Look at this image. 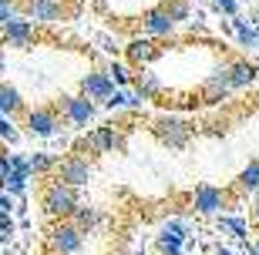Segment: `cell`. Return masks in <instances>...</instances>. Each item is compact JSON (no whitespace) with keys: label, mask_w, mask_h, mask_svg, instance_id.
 <instances>
[{"label":"cell","mask_w":259,"mask_h":255,"mask_svg":"<svg viewBox=\"0 0 259 255\" xmlns=\"http://www.w3.org/2000/svg\"><path fill=\"white\" fill-rule=\"evenodd\" d=\"M158 54H162V47L155 44V37H135L132 44L125 47V57L132 61L135 67H145L148 61H155Z\"/></svg>","instance_id":"9a60e30c"},{"label":"cell","mask_w":259,"mask_h":255,"mask_svg":"<svg viewBox=\"0 0 259 255\" xmlns=\"http://www.w3.org/2000/svg\"><path fill=\"white\" fill-rule=\"evenodd\" d=\"M142 104H145V97H138V94H128L125 87H118L115 94H111V97L105 101V108H108V111H138Z\"/></svg>","instance_id":"44dd1931"},{"label":"cell","mask_w":259,"mask_h":255,"mask_svg":"<svg viewBox=\"0 0 259 255\" xmlns=\"http://www.w3.org/2000/svg\"><path fill=\"white\" fill-rule=\"evenodd\" d=\"M20 14L34 24H51V20H61L64 17V7H61L58 0H20L17 4Z\"/></svg>","instance_id":"8fae6325"},{"label":"cell","mask_w":259,"mask_h":255,"mask_svg":"<svg viewBox=\"0 0 259 255\" xmlns=\"http://www.w3.org/2000/svg\"><path fill=\"white\" fill-rule=\"evenodd\" d=\"M108 77H111V81H115L118 87H128L135 81L132 77V71H128L125 64H118V61H111V64H108Z\"/></svg>","instance_id":"4316f807"},{"label":"cell","mask_w":259,"mask_h":255,"mask_svg":"<svg viewBox=\"0 0 259 255\" xmlns=\"http://www.w3.org/2000/svg\"><path fill=\"white\" fill-rule=\"evenodd\" d=\"M162 255H185V252H182V248H179V252H162Z\"/></svg>","instance_id":"ab89813d"},{"label":"cell","mask_w":259,"mask_h":255,"mask_svg":"<svg viewBox=\"0 0 259 255\" xmlns=\"http://www.w3.org/2000/svg\"><path fill=\"white\" fill-rule=\"evenodd\" d=\"M7 171H10V155L0 151V188H4V181H7Z\"/></svg>","instance_id":"1f68e13d"},{"label":"cell","mask_w":259,"mask_h":255,"mask_svg":"<svg viewBox=\"0 0 259 255\" xmlns=\"http://www.w3.org/2000/svg\"><path fill=\"white\" fill-rule=\"evenodd\" d=\"M256 101H259V97H256Z\"/></svg>","instance_id":"7bdbcfd3"},{"label":"cell","mask_w":259,"mask_h":255,"mask_svg":"<svg viewBox=\"0 0 259 255\" xmlns=\"http://www.w3.org/2000/svg\"><path fill=\"white\" fill-rule=\"evenodd\" d=\"M246 255H259V238H256V245H252V248H246Z\"/></svg>","instance_id":"74e56055"},{"label":"cell","mask_w":259,"mask_h":255,"mask_svg":"<svg viewBox=\"0 0 259 255\" xmlns=\"http://www.w3.org/2000/svg\"><path fill=\"white\" fill-rule=\"evenodd\" d=\"M152 128H155V134H158V141H162L165 148H172V151H182L195 134V128L185 121V118H172V114H168V118H158Z\"/></svg>","instance_id":"7a4b0ae2"},{"label":"cell","mask_w":259,"mask_h":255,"mask_svg":"<svg viewBox=\"0 0 259 255\" xmlns=\"http://www.w3.org/2000/svg\"><path fill=\"white\" fill-rule=\"evenodd\" d=\"M185 222L182 218H168L162 228H158V252H179L185 242Z\"/></svg>","instance_id":"5bb4252c"},{"label":"cell","mask_w":259,"mask_h":255,"mask_svg":"<svg viewBox=\"0 0 259 255\" xmlns=\"http://www.w3.org/2000/svg\"><path fill=\"white\" fill-rule=\"evenodd\" d=\"M229 20H232V30H236V40H239L242 47L256 50V47H259V30L252 27L246 17H239V14H236V17H229Z\"/></svg>","instance_id":"d6986e66"},{"label":"cell","mask_w":259,"mask_h":255,"mask_svg":"<svg viewBox=\"0 0 259 255\" xmlns=\"http://www.w3.org/2000/svg\"><path fill=\"white\" fill-rule=\"evenodd\" d=\"M0 114H7V118H14V114H27L24 94H20L14 84H7V81H0Z\"/></svg>","instance_id":"2e32d148"},{"label":"cell","mask_w":259,"mask_h":255,"mask_svg":"<svg viewBox=\"0 0 259 255\" xmlns=\"http://www.w3.org/2000/svg\"><path fill=\"white\" fill-rule=\"evenodd\" d=\"M27 178H30V175H24V171H7V181H4V191H10L14 198H20V195L27 191Z\"/></svg>","instance_id":"cb8c5ba5"},{"label":"cell","mask_w":259,"mask_h":255,"mask_svg":"<svg viewBox=\"0 0 259 255\" xmlns=\"http://www.w3.org/2000/svg\"><path fill=\"white\" fill-rule=\"evenodd\" d=\"M0 44L4 47H14V50H27L34 44V20H27L20 14L14 24H7V27L0 30Z\"/></svg>","instance_id":"9c48e42d"},{"label":"cell","mask_w":259,"mask_h":255,"mask_svg":"<svg viewBox=\"0 0 259 255\" xmlns=\"http://www.w3.org/2000/svg\"><path fill=\"white\" fill-rule=\"evenodd\" d=\"M48 245L54 255H77L84 245V232L71 222V218H61L58 225L48 232Z\"/></svg>","instance_id":"3957f363"},{"label":"cell","mask_w":259,"mask_h":255,"mask_svg":"<svg viewBox=\"0 0 259 255\" xmlns=\"http://www.w3.org/2000/svg\"><path fill=\"white\" fill-rule=\"evenodd\" d=\"M17 17H20V7H17V4H0V27L14 24Z\"/></svg>","instance_id":"f1b7e54d"},{"label":"cell","mask_w":259,"mask_h":255,"mask_svg":"<svg viewBox=\"0 0 259 255\" xmlns=\"http://www.w3.org/2000/svg\"><path fill=\"white\" fill-rule=\"evenodd\" d=\"M236 188H239V191H249V195H259V158L249 161V165L239 171V178H236Z\"/></svg>","instance_id":"7402d4cb"},{"label":"cell","mask_w":259,"mask_h":255,"mask_svg":"<svg viewBox=\"0 0 259 255\" xmlns=\"http://www.w3.org/2000/svg\"><path fill=\"white\" fill-rule=\"evenodd\" d=\"M165 10H168V17H172L175 24H182V20L192 17V7H189V0H168V4H165Z\"/></svg>","instance_id":"484cf974"},{"label":"cell","mask_w":259,"mask_h":255,"mask_svg":"<svg viewBox=\"0 0 259 255\" xmlns=\"http://www.w3.org/2000/svg\"><path fill=\"white\" fill-rule=\"evenodd\" d=\"M10 238H14V235H10V232H0V245H7Z\"/></svg>","instance_id":"d590c367"},{"label":"cell","mask_w":259,"mask_h":255,"mask_svg":"<svg viewBox=\"0 0 259 255\" xmlns=\"http://www.w3.org/2000/svg\"><path fill=\"white\" fill-rule=\"evenodd\" d=\"M219 232H229V235H236V238L246 242V222H242L239 215H222L219 218Z\"/></svg>","instance_id":"d4e9b609"},{"label":"cell","mask_w":259,"mask_h":255,"mask_svg":"<svg viewBox=\"0 0 259 255\" xmlns=\"http://www.w3.org/2000/svg\"><path fill=\"white\" fill-rule=\"evenodd\" d=\"M77 148H88V151H95V155L115 151V148H121V134L115 131V124H101V128H95L88 138H81Z\"/></svg>","instance_id":"30bf717a"},{"label":"cell","mask_w":259,"mask_h":255,"mask_svg":"<svg viewBox=\"0 0 259 255\" xmlns=\"http://www.w3.org/2000/svg\"><path fill=\"white\" fill-rule=\"evenodd\" d=\"M77 205H81L77 201V188H71L64 181H51L48 188H44V195H40V208L51 218H71Z\"/></svg>","instance_id":"6da1fadb"},{"label":"cell","mask_w":259,"mask_h":255,"mask_svg":"<svg viewBox=\"0 0 259 255\" xmlns=\"http://www.w3.org/2000/svg\"><path fill=\"white\" fill-rule=\"evenodd\" d=\"M132 84H135V94L145 97V101H148V97H155V94H162V87H165V84H162V77L155 74V71H145V67L138 71V74H135Z\"/></svg>","instance_id":"e0dca14e"},{"label":"cell","mask_w":259,"mask_h":255,"mask_svg":"<svg viewBox=\"0 0 259 255\" xmlns=\"http://www.w3.org/2000/svg\"><path fill=\"white\" fill-rule=\"evenodd\" d=\"M142 30H145V37H172L175 20L168 17L165 7H148L142 14Z\"/></svg>","instance_id":"4fadbf2b"},{"label":"cell","mask_w":259,"mask_h":255,"mask_svg":"<svg viewBox=\"0 0 259 255\" xmlns=\"http://www.w3.org/2000/svg\"><path fill=\"white\" fill-rule=\"evenodd\" d=\"M226 205H229V191L219 185H199L192 195V208L199 215H219Z\"/></svg>","instance_id":"52a82bcc"},{"label":"cell","mask_w":259,"mask_h":255,"mask_svg":"<svg viewBox=\"0 0 259 255\" xmlns=\"http://www.w3.org/2000/svg\"><path fill=\"white\" fill-rule=\"evenodd\" d=\"M232 77H229V64L215 67L205 81H202V104H222L232 97Z\"/></svg>","instance_id":"277c9868"},{"label":"cell","mask_w":259,"mask_h":255,"mask_svg":"<svg viewBox=\"0 0 259 255\" xmlns=\"http://www.w3.org/2000/svg\"><path fill=\"white\" fill-rule=\"evenodd\" d=\"M0 141H7V144H17V141H20V131H17V124L10 121L7 114H0Z\"/></svg>","instance_id":"83f0119b"},{"label":"cell","mask_w":259,"mask_h":255,"mask_svg":"<svg viewBox=\"0 0 259 255\" xmlns=\"http://www.w3.org/2000/svg\"><path fill=\"white\" fill-rule=\"evenodd\" d=\"M58 181L71 185V188H84L91 181V165L81 155H67L64 161H58Z\"/></svg>","instance_id":"ba28073f"},{"label":"cell","mask_w":259,"mask_h":255,"mask_svg":"<svg viewBox=\"0 0 259 255\" xmlns=\"http://www.w3.org/2000/svg\"><path fill=\"white\" fill-rule=\"evenodd\" d=\"M252 215L259 218V195H256V198H252Z\"/></svg>","instance_id":"8d00e7d4"},{"label":"cell","mask_w":259,"mask_h":255,"mask_svg":"<svg viewBox=\"0 0 259 255\" xmlns=\"http://www.w3.org/2000/svg\"><path fill=\"white\" fill-rule=\"evenodd\" d=\"M71 222H74L81 232H95V228L101 225L105 218H101V212H98L95 205H77V208H74V215H71Z\"/></svg>","instance_id":"ffe728a7"},{"label":"cell","mask_w":259,"mask_h":255,"mask_svg":"<svg viewBox=\"0 0 259 255\" xmlns=\"http://www.w3.org/2000/svg\"><path fill=\"white\" fill-rule=\"evenodd\" d=\"M209 4L219 10V14H226V17H236V14H239V0H209Z\"/></svg>","instance_id":"f546056e"},{"label":"cell","mask_w":259,"mask_h":255,"mask_svg":"<svg viewBox=\"0 0 259 255\" xmlns=\"http://www.w3.org/2000/svg\"><path fill=\"white\" fill-rule=\"evenodd\" d=\"M4 74H7V57L0 54V81H4Z\"/></svg>","instance_id":"e575fe53"},{"label":"cell","mask_w":259,"mask_h":255,"mask_svg":"<svg viewBox=\"0 0 259 255\" xmlns=\"http://www.w3.org/2000/svg\"><path fill=\"white\" fill-rule=\"evenodd\" d=\"M54 168H58V158H54V155H48V151L30 155V171H34V175H48V171H54Z\"/></svg>","instance_id":"603a6c76"},{"label":"cell","mask_w":259,"mask_h":255,"mask_svg":"<svg viewBox=\"0 0 259 255\" xmlns=\"http://www.w3.org/2000/svg\"><path fill=\"white\" fill-rule=\"evenodd\" d=\"M115 91H118V84L108 77V71H88L81 77V94L91 97V101H108Z\"/></svg>","instance_id":"7c38bea8"},{"label":"cell","mask_w":259,"mask_h":255,"mask_svg":"<svg viewBox=\"0 0 259 255\" xmlns=\"http://www.w3.org/2000/svg\"><path fill=\"white\" fill-rule=\"evenodd\" d=\"M256 64H249V61H232L229 64V77H232V87L236 91H242V87H249L252 81H256Z\"/></svg>","instance_id":"ac0fdd59"},{"label":"cell","mask_w":259,"mask_h":255,"mask_svg":"<svg viewBox=\"0 0 259 255\" xmlns=\"http://www.w3.org/2000/svg\"><path fill=\"white\" fill-rule=\"evenodd\" d=\"M98 44H101V50H108V54H118V50H121V47H118V44H115V40H111V37H108V34H98Z\"/></svg>","instance_id":"4dcf8cb0"},{"label":"cell","mask_w":259,"mask_h":255,"mask_svg":"<svg viewBox=\"0 0 259 255\" xmlns=\"http://www.w3.org/2000/svg\"><path fill=\"white\" fill-rule=\"evenodd\" d=\"M215 255H232V252H229V248H222V245H219V248H215Z\"/></svg>","instance_id":"f35d334b"},{"label":"cell","mask_w":259,"mask_h":255,"mask_svg":"<svg viewBox=\"0 0 259 255\" xmlns=\"http://www.w3.org/2000/svg\"><path fill=\"white\" fill-rule=\"evenodd\" d=\"M14 218H10V212H0V232H10V235H14Z\"/></svg>","instance_id":"d6a6232c"},{"label":"cell","mask_w":259,"mask_h":255,"mask_svg":"<svg viewBox=\"0 0 259 255\" xmlns=\"http://www.w3.org/2000/svg\"><path fill=\"white\" fill-rule=\"evenodd\" d=\"M24 124L34 138H58L61 134V118L54 108H30L24 114Z\"/></svg>","instance_id":"5b68a950"},{"label":"cell","mask_w":259,"mask_h":255,"mask_svg":"<svg viewBox=\"0 0 259 255\" xmlns=\"http://www.w3.org/2000/svg\"><path fill=\"white\" fill-rule=\"evenodd\" d=\"M0 4H14V0H0Z\"/></svg>","instance_id":"60d3db41"},{"label":"cell","mask_w":259,"mask_h":255,"mask_svg":"<svg viewBox=\"0 0 259 255\" xmlns=\"http://www.w3.org/2000/svg\"><path fill=\"white\" fill-rule=\"evenodd\" d=\"M0 212H14V195L0 188Z\"/></svg>","instance_id":"836d02e7"},{"label":"cell","mask_w":259,"mask_h":255,"mask_svg":"<svg viewBox=\"0 0 259 255\" xmlns=\"http://www.w3.org/2000/svg\"><path fill=\"white\" fill-rule=\"evenodd\" d=\"M54 111H61L67 118V121L74 124V128H84L91 118H95V101L91 97H71V94H61L58 101H54Z\"/></svg>","instance_id":"8992f818"},{"label":"cell","mask_w":259,"mask_h":255,"mask_svg":"<svg viewBox=\"0 0 259 255\" xmlns=\"http://www.w3.org/2000/svg\"><path fill=\"white\" fill-rule=\"evenodd\" d=\"M98 4H101V0H98Z\"/></svg>","instance_id":"b9f144b4"}]
</instances>
